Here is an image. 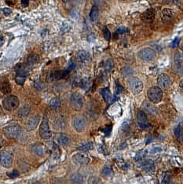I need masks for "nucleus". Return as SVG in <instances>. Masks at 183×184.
<instances>
[{"mask_svg":"<svg viewBox=\"0 0 183 184\" xmlns=\"http://www.w3.org/2000/svg\"><path fill=\"white\" fill-rule=\"evenodd\" d=\"M127 84L129 87L130 90L131 91L133 94L138 95L142 92L143 89V83L141 79L138 77L136 76H131L127 79Z\"/></svg>","mask_w":183,"mask_h":184,"instance_id":"nucleus-1","label":"nucleus"},{"mask_svg":"<svg viewBox=\"0 0 183 184\" xmlns=\"http://www.w3.org/2000/svg\"><path fill=\"white\" fill-rule=\"evenodd\" d=\"M26 80V76H17V75L16 78H15V81L17 84L20 85H23L24 83L25 82Z\"/></svg>","mask_w":183,"mask_h":184,"instance_id":"nucleus-37","label":"nucleus"},{"mask_svg":"<svg viewBox=\"0 0 183 184\" xmlns=\"http://www.w3.org/2000/svg\"><path fill=\"white\" fill-rule=\"evenodd\" d=\"M76 60L78 62L81 64H86L91 59V55L87 51H82L77 53L76 56Z\"/></svg>","mask_w":183,"mask_h":184,"instance_id":"nucleus-16","label":"nucleus"},{"mask_svg":"<svg viewBox=\"0 0 183 184\" xmlns=\"http://www.w3.org/2000/svg\"><path fill=\"white\" fill-rule=\"evenodd\" d=\"M30 113V107L29 105H24L23 107L20 109L18 115L21 117H25Z\"/></svg>","mask_w":183,"mask_h":184,"instance_id":"nucleus-28","label":"nucleus"},{"mask_svg":"<svg viewBox=\"0 0 183 184\" xmlns=\"http://www.w3.org/2000/svg\"><path fill=\"white\" fill-rule=\"evenodd\" d=\"M133 73H134V72H133V69L130 67L125 66L123 67V69H121V74H122L123 76H130V75H132Z\"/></svg>","mask_w":183,"mask_h":184,"instance_id":"nucleus-31","label":"nucleus"},{"mask_svg":"<svg viewBox=\"0 0 183 184\" xmlns=\"http://www.w3.org/2000/svg\"><path fill=\"white\" fill-rule=\"evenodd\" d=\"M155 15H156V10L152 8H149L148 10H146L142 13V20L145 22H152L155 18Z\"/></svg>","mask_w":183,"mask_h":184,"instance_id":"nucleus-13","label":"nucleus"},{"mask_svg":"<svg viewBox=\"0 0 183 184\" xmlns=\"http://www.w3.org/2000/svg\"><path fill=\"white\" fill-rule=\"evenodd\" d=\"M4 43V39H3V36L2 35H0V47L3 46V44Z\"/></svg>","mask_w":183,"mask_h":184,"instance_id":"nucleus-44","label":"nucleus"},{"mask_svg":"<svg viewBox=\"0 0 183 184\" xmlns=\"http://www.w3.org/2000/svg\"><path fill=\"white\" fill-rule=\"evenodd\" d=\"M127 32V29L125 27H121L120 29H117V31L116 32V34H123L124 32Z\"/></svg>","mask_w":183,"mask_h":184,"instance_id":"nucleus-41","label":"nucleus"},{"mask_svg":"<svg viewBox=\"0 0 183 184\" xmlns=\"http://www.w3.org/2000/svg\"><path fill=\"white\" fill-rule=\"evenodd\" d=\"M137 121H138V127L142 130L148 129V127H150V124H149L148 120H147L146 115L142 110H139L138 112V113H137Z\"/></svg>","mask_w":183,"mask_h":184,"instance_id":"nucleus-10","label":"nucleus"},{"mask_svg":"<svg viewBox=\"0 0 183 184\" xmlns=\"http://www.w3.org/2000/svg\"><path fill=\"white\" fill-rule=\"evenodd\" d=\"M0 56H1V54H0Z\"/></svg>","mask_w":183,"mask_h":184,"instance_id":"nucleus-49","label":"nucleus"},{"mask_svg":"<svg viewBox=\"0 0 183 184\" xmlns=\"http://www.w3.org/2000/svg\"><path fill=\"white\" fill-rule=\"evenodd\" d=\"M0 91L5 95H7V94L11 92V87H10V82L8 81V79H3L1 81V83H0Z\"/></svg>","mask_w":183,"mask_h":184,"instance_id":"nucleus-21","label":"nucleus"},{"mask_svg":"<svg viewBox=\"0 0 183 184\" xmlns=\"http://www.w3.org/2000/svg\"><path fill=\"white\" fill-rule=\"evenodd\" d=\"M69 73V71L68 70H65V71H57V72H54L52 73L49 76L50 80H56V79H60L63 78L65 76L68 75V73Z\"/></svg>","mask_w":183,"mask_h":184,"instance_id":"nucleus-20","label":"nucleus"},{"mask_svg":"<svg viewBox=\"0 0 183 184\" xmlns=\"http://www.w3.org/2000/svg\"><path fill=\"white\" fill-rule=\"evenodd\" d=\"M21 131V128L18 124H13L4 127L3 133L7 138L13 139H17L19 136Z\"/></svg>","mask_w":183,"mask_h":184,"instance_id":"nucleus-3","label":"nucleus"},{"mask_svg":"<svg viewBox=\"0 0 183 184\" xmlns=\"http://www.w3.org/2000/svg\"><path fill=\"white\" fill-rule=\"evenodd\" d=\"M138 55L141 60L148 62L154 60L156 57V52L152 48L145 47L139 51Z\"/></svg>","mask_w":183,"mask_h":184,"instance_id":"nucleus-7","label":"nucleus"},{"mask_svg":"<svg viewBox=\"0 0 183 184\" xmlns=\"http://www.w3.org/2000/svg\"><path fill=\"white\" fill-rule=\"evenodd\" d=\"M70 104L75 110L79 111L83 106L84 99L82 95H80L79 93H77V92L73 93L70 98Z\"/></svg>","mask_w":183,"mask_h":184,"instance_id":"nucleus-4","label":"nucleus"},{"mask_svg":"<svg viewBox=\"0 0 183 184\" xmlns=\"http://www.w3.org/2000/svg\"><path fill=\"white\" fill-rule=\"evenodd\" d=\"M3 145V140L2 139V137L0 136V147H2Z\"/></svg>","mask_w":183,"mask_h":184,"instance_id":"nucleus-46","label":"nucleus"},{"mask_svg":"<svg viewBox=\"0 0 183 184\" xmlns=\"http://www.w3.org/2000/svg\"><path fill=\"white\" fill-rule=\"evenodd\" d=\"M172 68L174 73L180 76L183 75V57L180 53H176L174 55Z\"/></svg>","mask_w":183,"mask_h":184,"instance_id":"nucleus-5","label":"nucleus"},{"mask_svg":"<svg viewBox=\"0 0 183 184\" xmlns=\"http://www.w3.org/2000/svg\"><path fill=\"white\" fill-rule=\"evenodd\" d=\"M157 84L161 90L168 88L171 84L170 76L167 74H160L157 78Z\"/></svg>","mask_w":183,"mask_h":184,"instance_id":"nucleus-11","label":"nucleus"},{"mask_svg":"<svg viewBox=\"0 0 183 184\" xmlns=\"http://www.w3.org/2000/svg\"><path fill=\"white\" fill-rule=\"evenodd\" d=\"M147 156V151L145 149H142V150H139L138 152L136 153L134 159L136 161H143L145 158V157Z\"/></svg>","mask_w":183,"mask_h":184,"instance_id":"nucleus-30","label":"nucleus"},{"mask_svg":"<svg viewBox=\"0 0 183 184\" xmlns=\"http://www.w3.org/2000/svg\"><path fill=\"white\" fill-rule=\"evenodd\" d=\"M148 99L152 103H159L163 99V91L159 87H152L147 92Z\"/></svg>","mask_w":183,"mask_h":184,"instance_id":"nucleus-2","label":"nucleus"},{"mask_svg":"<svg viewBox=\"0 0 183 184\" xmlns=\"http://www.w3.org/2000/svg\"><path fill=\"white\" fill-rule=\"evenodd\" d=\"M39 121V115H35L34 117L30 118L26 124V130L29 131L34 130L37 127Z\"/></svg>","mask_w":183,"mask_h":184,"instance_id":"nucleus-19","label":"nucleus"},{"mask_svg":"<svg viewBox=\"0 0 183 184\" xmlns=\"http://www.w3.org/2000/svg\"><path fill=\"white\" fill-rule=\"evenodd\" d=\"M101 96L103 97V99L106 102H110L112 99V94H111L110 91L108 88H103L101 89Z\"/></svg>","mask_w":183,"mask_h":184,"instance_id":"nucleus-26","label":"nucleus"},{"mask_svg":"<svg viewBox=\"0 0 183 184\" xmlns=\"http://www.w3.org/2000/svg\"><path fill=\"white\" fill-rule=\"evenodd\" d=\"M19 105V100L17 97L14 95H10L7 97L3 100L4 108L7 110H13L18 107Z\"/></svg>","mask_w":183,"mask_h":184,"instance_id":"nucleus-9","label":"nucleus"},{"mask_svg":"<svg viewBox=\"0 0 183 184\" xmlns=\"http://www.w3.org/2000/svg\"><path fill=\"white\" fill-rule=\"evenodd\" d=\"M13 155L9 150H3L0 152V164L5 168H10L13 164Z\"/></svg>","mask_w":183,"mask_h":184,"instance_id":"nucleus-6","label":"nucleus"},{"mask_svg":"<svg viewBox=\"0 0 183 184\" xmlns=\"http://www.w3.org/2000/svg\"><path fill=\"white\" fill-rule=\"evenodd\" d=\"M101 176L103 178H105V179H109L113 175V170H112V168L111 166H108V165H106L104 166V168H102L101 170Z\"/></svg>","mask_w":183,"mask_h":184,"instance_id":"nucleus-24","label":"nucleus"},{"mask_svg":"<svg viewBox=\"0 0 183 184\" xmlns=\"http://www.w3.org/2000/svg\"><path fill=\"white\" fill-rule=\"evenodd\" d=\"M174 135H175V137H176L178 139H181V138L182 136V127H181V125H178V126H177V127L174 128Z\"/></svg>","mask_w":183,"mask_h":184,"instance_id":"nucleus-33","label":"nucleus"},{"mask_svg":"<svg viewBox=\"0 0 183 184\" xmlns=\"http://www.w3.org/2000/svg\"><path fill=\"white\" fill-rule=\"evenodd\" d=\"M3 12L5 14H7V15H8V14H10V13H11V10H10V9H8V8H5V9H3Z\"/></svg>","mask_w":183,"mask_h":184,"instance_id":"nucleus-43","label":"nucleus"},{"mask_svg":"<svg viewBox=\"0 0 183 184\" xmlns=\"http://www.w3.org/2000/svg\"><path fill=\"white\" fill-rule=\"evenodd\" d=\"M140 165L143 168V170L148 173H152L155 170V163L152 160H143Z\"/></svg>","mask_w":183,"mask_h":184,"instance_id":"nucleus-15","label":"nucleus"},{"mask_svg":"<svg viewBox=\"0 0 183 184\" xmlns=\"http://www.w3.org/2000/svg\"><path fill=\"white\" fill-rule=\"evenodd\" d=\"M73 158L75 161L79 163L80 165H87L90 162V160H91L88 155H87L85 153H82L75 154L73 157Z\"/></svg>","mask_w":183,"mask_h":184,"instance_id":"nucleus-17","label":"nucleus"},{"mask_svg":"<svg viewBox=\"0 0 183 184\" xmlns=\"http://www.w3.org/2000/svg\"><path fill=\"white\" fill-rule=\"evenodd\" d=\"M21 3H22L23 7H27V6L29 5V1H28V0H26V1L22 0V1H21Z\"/></svg>","mask_w":183,"mask_h":184,"instance_id":"nucleus-45","label":"nucleus"},{"mask_svg":"<svg viewBox=\"0 0 183 184\" xmlns=\"http://www.w3.org/2000/svg\"><path fill=\"white\" fill-rule=\"evenodd\" d=\"M162 21L165 24H168L172 21L174 18V13L172 10L168 9V8H165L162 10Z\"/></svg>","mask_w":183,"mask_h":184,"instance_id":"nucleus-18","label":"nucleus"},{"mask_svg":"<svg viewBox=\"0 0 183 184\" xmlns=\"http://www.w3.org/2000/svg\"><path fill=\"white\" fill-rule=\"evenodd\" d=\"M114 68V63L111 60V59H108V60L105 62V65H104V69L106 71L108 72H110Z\"/></svg>","mask_w":183,"mask_h":184,"instance_id":"nucleus-34","label":"nucleus"},{"mask_svg":"<svg viewBox=\"0 0 183 184\" xmlns=\"http://www.w3.org/2000/svg\"><path fill=\"white\" fill-rule=\"evenodd\" d=\"M50 105L52 108L55 109L58 108L61 105V101L58 98H54L53 99H51V101L50 102Z\"/></svg>","mask_w":183,"mask_h":184,"instance_id":"nucleus-32","label":"nucleus"},{"mask_svg":"<svg viewBox=\"0 0 183 184\" xmlns=\"http://www.w3.org/2000/svg\"><path fill=\"white\" fill-rule=\"evenodd\" d=\"M87 121L82 117H78L73 120V127L78 132H82L85 130Z\"/></svg>","mask_w":183,"mask_h":184,"instance_id":"nucleus-12","label":"nucleus"},{"mask_svg":"<svg viewBox=\"0 0 183 184\" xmlns=\"http://www.w3.org/2000/svg\"><path fill=\"white\" fill-rule=\"evenodd\" d=\"M93 147H94L93 143L91 142H88V143H83L81 146H79L78 147V149L81 150V151H89V150L93 149Z\"/></svg>","mask_w":183,"mask_h":184,"instance_id":"nucleus-29","label":"nucleus"},{"mask_svg":"<svg viewBox=\"0 0 183 184\" xmlns=\"http://www.w3.org/2000/svg\"><path fill=\"white\" fill-rule=\"evenodd\" d=\"M180 87H182V88H183V80H182V81L180 82Z\"/></svg>","mask_w":183,"mask_h":184,"instance_id":"nucleus-47","label":"nucleus"},{"mask_svg":"<svg viewBox=\"0 0 183 184\" xmlns=\"http://www.w3.org/2000/svg\"><path fill=\"white\" fill-rule=\"evenodd\" d=\"M38 61H39V57H37L36 55L32 54V55H30V56L28 57V59H27V62H28L29 65H32V64L36 63Z\"/></svg>","mask_w":183,"mask_h":184,"instance_id":"nucleus-35","label":"nucleus"},{"mask_svg":"<svg viewBox=\"0 0 183 184\" xmlns=\"http://www.w3.org/2000/svg\"><path fill=\"white\" fill-rule=\"evenodd\" d=\"M170 176L167 174H165V175H164V178H163V179H162L161 184H169L170 183Z\"/></svg>","mask_w":183,"mask_h":184,"instance_id":"nucleus-40","label":"nucleus"},{"mask_svg":"<svg viewBox=\"0 0 183 184\" xmlns=\"http://www.w3.org/2000/svg\"><path fill=\"white\" fill-rule=\"evenodd\" d=\"M57 143L61 146H66L69 143V138L65 134H61L57 138Z\"/></svg>","mask_w":183,"mask_h":184,"instance_id":"nucleus-25","label":"nucleus"},{"mask_svg":"<svg viewBox=\"0 0 183 184\" xmlns=\"http://www.w3.org/2000/svg\"><path fill=\"white\" fill-rule=\"evenodd\" d=\"M178 43H179V38H176L170 44V46L171 47H176L178 44Z\"/></svg>","mask_w":183,"mask_h":184,"instance_id":"nucleus-42","label":"nucleus"},{"mask_svg":"<svg viewBox=\"0 0 183 184\" xmlns=\"http://www.w3.org/2000/svg\"><path fill=\"white\" fill-rule=\"evenodd\" d=\"M103 33H104V39L108 41H109L111 39V32L108 30V29H107L106 27H104V29H103Z\"/></svg>","mask_w":183,"mask_h":184,"instance_id":"nucleus-38","label":"nucleus"},{"mask_svg":"<svg viewBox=\"0 0 183 184\" xmlns=\"http://www.w3.org/2000/svg\"><path fill=\"white\" fill-rule=\"evenodd\" d=\"M98 14H99V10H98V7L94 6V7H92L91 10L90 12V18L91 20L92 21H95L96 20L98 19Z\"/></svg>","mask_w":183,"mask_h":184,"instance_id":"nucleus-27","label":"nucleus"},{"mask_svg":"<svg viewBox=\"0 0 183 184\" xmlns=\"http://www.w3.org/2000/svg\"><path fill=\"white\" fill-rule=\"evenodd\" d=\"M88 184H101V181L98 177L91 176L89 178Z\"/></svg>","mask_w":183,"mask_h":184,"instance_id":"nucleus-36","label":"nucleus"},{"mask_svg":"<svg viewBox=\"0 0 183 184\" xmlns=\"http://www.w3.org/2000/svg\"><path fill=\"white\" fill-rule=\"evenodd\" d=\"M32 152L34 155L37 157H43L47 153V147L41 143H37L32 146Z\"/></svg>","mask_w":183,"mask_h":184,"instance_id":"nucleus-14","label":"nucleus"},{"mask_svg":"<svg viewBox=\"0 0 183 184\" xmlns=\"http://www.w3.org/2000/svg\"><path fill=\"white\" fill-rule=\"evenodd\" d=\"M71 180L76 184H83L84 183V176L79 172H75L71 175Z\"/></svg>","mask_w":183,"mask_h":184,"instance_id":"nucleus-22","label":"nucleus"},{"mask_svg":"<svg viewBox=\"0 0 183 184\" xmlns=\"http://www.w3.org/2000/svg\"><path fill=\"white\" fill-rule=\"evenodd\" d=\"M7 175L10 178H16L18 177L19 176V172L17 171V170H13V171H11V172H8L7 173Z\"/></svg>","mask_w":183,"mask_h":184,"instance_id":"nucleus-39","label":"nucleus"},{"mask_svg":"<svg viewBox=\"0 0 183 184\" xmlns=\"http://www.w3.org/2000/svg\"><path fill=\"white\" fill-rule=\"evenodd\" d=\"M16 72L17 76H27L29 75V69L28 67L25 65H17L16 66Z\"/></svg>","mask_w":183,"mask_h":184,"instance_id":"nucleus-23","label":"nucleus"},{"mask_svg":"<svg viewBox=\"0 0 183 184\" xmlns=\"http://www.w3.org/2000/svg\"><path fill=\"white\" fill-rule=\"evenodd\" d=\"M57 184H64V183H57Z\"/></svg>","mask_w":183,"mask_h":184,"instance_id":"nucleus-48","label":"nucleus"},{"mask_svg":"<svg viewBox=\"0 0 183 184\" xmlns=\"http://www.w3.org/2000/svg\"><path fill=\"white\" fill-rule=\"evenodd\" d=\"M39 135L43 139H50L52 137V132H51L48 121L46 117H44L43 120L41 122L40 127H39Z\"/></svg>","mask_w":183,"mask_h":184,"instance_id":"nucleus-8","label":"nucleus"}]
</instances>
